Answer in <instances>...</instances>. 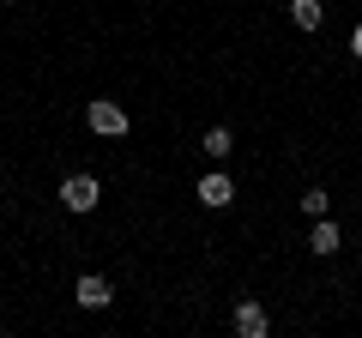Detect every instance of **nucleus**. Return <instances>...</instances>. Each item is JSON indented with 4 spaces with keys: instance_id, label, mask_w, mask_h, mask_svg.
<instances>
[{
    "instance_id": "obj_9",
    "label": "nucleus",
    "mask_w": 362,
    "mask_h": 338,
    "mask_svg": "<svg viewBox=\"0 0 362 338\" xmlns=\"http://www.w3.org/2000/svg\"><path fill=\"white\" fill-rule=\"evenodd\" d=\"M326 206H332L326 187H308V194H302V211H308V218H326Z\"/></svg>"
},
{
    "instance_id": "obj_1",
    "label": "nucleus",
    "mask_w": 362,
    "mask_h": 338,
    "mask_svg": "<svg viewBox=\"0 0 362 338\" xmlns=\"http://www.w3.org/2000/svg\"><path fill=\"white\" fill-rule=\"evenodd\" d=\"M61 206L78 211V218L97 211V206H103V182H97V175H66V182H61Z\"/></svg>"
},
{
    "instance_id": "obj_6",
    "label": "nucleus",
    "mask_w": 362,
    "mask_h": 338,
    "mask_svg": "<svg viewBox=\"0 0 362 338\" xmlns=\"http://www.w3.org/2000/svg\"><path fill=\"white\" fill-rule=\"evenodd\" d=\"M308 247L320 254V260H332L338 247H344V235H338V223H332V218H314V230H308Z\"/></svg>"
},
{
    "instance_id": "obj_3",
    "label": "nucleus",
    "mask_w": 362,
    "mask_h": 338,
    "mask_svg": "<svg viewBox=\"0 0 362 338\" xmlns=\"http://www.w3.org/2000/svg\"><path fill=\"white\" fill-rule=\"evenodd\" d=\"M230 332H235V338H266V332H272V314H266V302L242 296V302H235V314H230Z\"/></svg>"
},
{
    "instance_id": "obj_12",
    "label": "nucleus",
    "mask_w": 362,
    "mask_h": 338,
    "mask_svg": "<svg viewBox=\"0 0 362 338\" xmlns=\"http://www.w3.org/2000/svg\"><path fill=\"white\" fill-rule=\"evenodd\" d=\"M6 6H13V0H6Z\"/></svg>"
},
{
    "instance_id": "obj_10",
    "label": "nucleus",
    "mask_w": 362,
    "mask_h": 338,
    "mask_svg": "<svg viewBox=\"0 0 362 338\" xmlns=\"http://www.w3.org/2000/svg\"><path fill=\"white\" fill-rule=\"evenodd\" d=\"M350 54H356V61H362V25H356V37H350Z\"/></svg>"
},
{
    "instance_id": "obj_7",
    "label": "nucleus",
    "mask_w": 362,
    "mask_h": 338,
    "mask_svg": "<svg viewBox=\"0 0 362 338\" xmlns=\"http://www.w3.org/2000/svg\"><path fill=\"white\" fill-rule=\"evenodd\" d=\"M290 18H296L302 30H320L326 25V6H320V0H290Z\"/></svg>"
},
{
    "instance_id": "obj_5",
    "label": "nucleus",
    "mask_w": 362,
    "mask_h": 338,
    "mask_svg": "<svg viewBox=\"0 0 362 338\" xmlns=\"http://www.w3.org/2000/svg\"><path fill=\"white\" fill-rule=\"evenodd\" d=\"M73 296H78V308H90V314H97V308H109V302H115V290H109V278L85 272V278L73 284Z\"/></svg>"
},
{
    "instance_id": "obj_11",
    "label": "nucleus",
    "mask_w": 362,
    "mask_h": 338,
    "mask_svg": "<svg viewBox=\"0 0 362 338\" xmlns=\"http://www.w3.org/2000/svg\"><path fill=\"white\" fill-rule=\"evenodd\" d=\"M0 187H6V169H0Z\"/></svg>"
},
{
    "instance_id": "obj_2",
    "label": "nucleus",
    "mask_w": 362,
    "mask_h": 338,
    "mask_svg": "<svg viewBox=\"0 0 362 338\" xmlns=\"http://www.w3.org/2000/svg\"><path fill=\"white\" fill-rule=\"evenodd\" d=\"M85 127H90V133H103V139H121L133 121H127V109H121V103L97 97V103H85Z\"/></svg>"
},
{
    "instance_id": "obj_8",
    "label": "nucleus",
    "mask_w": 362,
    "mask_h": 338,
    "mask_svg": "<svg viewBox=\"0 0 362 338\" xmlns=\"http://www.w3.org/2000/svg\"><path fill=\"white\" fill-rule=\"evenodd\" d=\"M199 151H206V157H211V163H223V157H230V151H235V139H230V127H211V133H206V139H199Z\"/></svg>"
},
{
    "instance_id": "obj_4",
    "label": "nucleus",
    "mask_w": 362,
    "mask_h": 338,
    "mask_svg": "<svg viewBox=\"0 0 362 338\" xmlns=\"http://www.w3.org/2000/svg\"><path fill=\"white\" fill-rule=\"evenodd\" d=\"M199 206H211V211H223V206H235V182L223 175V169H211V175H199Z\"/></svg>"
}]
</instances>
